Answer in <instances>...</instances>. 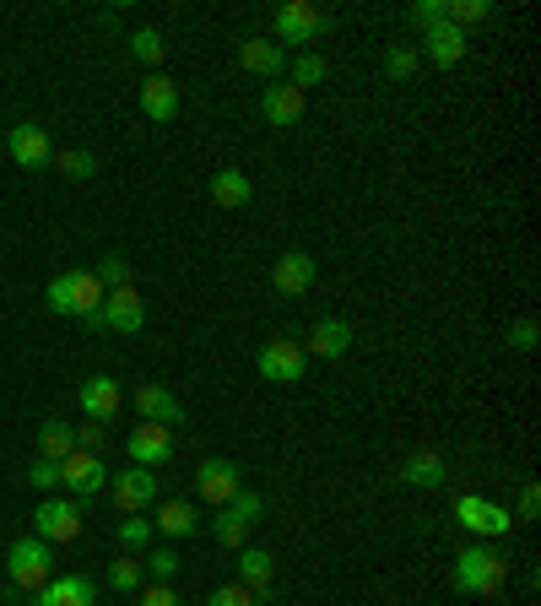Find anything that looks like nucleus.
Returning a JSON list of instances; mask_svg holds the SVG:
<instances>
[{
	"mask_svg": "<svg viewBox=\"0 0 541 606\" xmlns=\"http://www.w3.org/2000/svg\"><path fill=\"white\" fill-rule=\"evenodd\" d=\"M33 606H98V585L87 574H55L44 591H33Z\"/></svg>",
	"mask_w": 541,
	"mask_h": 606,
	"instance_id": "obj_19",
	"label": "nucleus"
},
{
	"mask_svg": "<svg viewBox=\"0 0 541 606\" xmlns=\"http://www.w3.org/2000/svg\"><path fill=\"white\" fill-rule=\"evenodd\" d=\"M537 515H541V487L526 482V487H520V504H515V520H537Z\"/></svg>",
	"mask_w": 541,
	"mask_h": 606,
	"instance_id": "obj_43",
	"label": "nucleus"
},
{
	"mask_svg": "<svg viewBox=\"0 0 541 606\" xmlns=\"http://www.w3.org/2000/svg\"><path fill=\"white\" fill-rule=\"evenodd\" d=\"M131 55L141 60V66L157 70L163 60H168V38H163L157 27H135V33H131Z\"/></svg>",
	"mask_w": 541,
	"mask_h": 606,
	"instance_id": "obj_30",
	"label": "nucleus"
},
{
	"mask_svg": "<svg viewBox=\"0 0 541 606\" xmlns=\"http://www.w3.org/2000/svg\"><path fill=\"white\" fill-rule=\"evenodd\" d=\"M417 66H422L417 44H390V49H385V76H390V81H411Z\"/></svg>",
	"mask_w": 541,
	"mask_h": 606,
	"instance_id": "obj_32",
	"label": "nucleus"
},
{
	"mask_svg": "<svg viewBox=\"0 0 541 606\" xmlns=\"http://www.w3.org/2000/svg\"><path fill=\"white\" fill-rule=\"evenodd\" d=\"M239 476H244V472H239L228 455H211V461H201V466H196V493H201V504L222 509V504H228V498L244 487Z\"/></svg>",
	"mask_w": 541,
	"mask_h": 606,
	"instance_id": "obj_10",
	"label": "nucleus"
},
{
	"mask_svg": "<svg viewBox=\"0 0 541 606\" xmlns=\"http://www.w3.org/2000/svg\"><path fill=\"white\" fill-rule=\"evenodd\" d=\"M406 22L422 27V33L439 27V22H444V0H417V5H406Z\"/></svg>",
	"mask_w": 541,
	"mask_h": 606,
	"instance_id": "obj_39",
	"label": "nucleus"
},
{
	"mask_svg": "<svg viewBox=\"0 0 541 606\" xmlns=\"http://www.w3.org/2000/svg\"><path fill=\"white\" fill-rule=\"evenodd\" d=\"M487 16H493V0H444V22H455L461 33L472 22H487Z\"/></svg>",
	"mask_w": 541,
	"mask_h": 606,
	"instance_id": "obj_33",
	"label": "nucleus"
},
{
	"mask_svg": "<svg viewBox=\"0 0 541 606\" xmlns=\"http://www.w3.org/2000/svg\"><path fill=\"white\" fill-rule=\"evenodd\" d=\"M141 574H146L152 585H168V580L179 574V552H174V547H146V558H141Z\"/></svg>",
	"mask_w": 541,
	"mask_h": 606,
	"instance_id": "obj_31",
	"label": "nucleus"
},
{
	"mask_svg": "<svg viewBox=\"0 0 541 606\" xmlns=\"http://www.w3.org/2000/svg\"><path fill=\"white\" fill-rule=\"evenodd\" d=\"M103 444H109V428H103V422H81V428H76V450L103 455Z\"/></svg>",
	"mask_w": 541,
	"mask_h": 606,
	"instance_id": "obj_40",
	"label": "nucleus"
},
{
	"mask_svg": "<svg viewBox=\"0 0 541 606\" xmlns=\"http://www.w3.org/2000/svg\"><path fill=\"white\" fill-rule=\"evenodd\" d=\"M27 482H33L38 493H55V487H60V461H33V466H27Z\"/></svg>",
	"mask_w": 541,
	"mask_h": 606,
	"instance_id": "obj_41",
	"label": "nucleus"
},
{
	"mask_svg": "<svg viewBox=\"0 0 541 606\" xmlns=\"http://www.w3.org/2000/svg\"><path fill=\"white\" fill-rule=\"evenodd\" d=\"M5 152H11V163L16 168H44V163H55V146H49V131L44 125H33V120H22V125H11L5 135Z\"/></svg>",
	"mask_w": 541,
	"mask_h": 606,
	"instance_id": "obj_12",
	"label": "nucleus"
},
{
	"mask_svg": "<svg viewBox=\"0 0 541 606\" xmlns=\"http://www.w3.org/2000/svg\"><path fill=\"white\" fill-rule=\"evenodd\" d=\"M455 520H461L472 537H482V541H498V537H509V531H515V515H509L504 504L482 498V493H461V498H455Z\"/></svg>",
	"mask_w": 541,
	"mask_h": 606,
	"instance_id": "obj_6",
	"label": "nucleus"
},
{
	"mask_svg": "<svg viewBox=\"0 0 541 606\" xmlns=\"http://www.w3.org/2000/svg\"><path fill=\"white\" fill-rule=\"evenodd\" d=\"M206 606H261V602H255L244 585H217V591L206 596Z\"/></svg>",
	"mask_w": 541,
	"mask_h": 606,
	"instance_id": "obj_42",
	"label": "nucleus"
},
{
	"mask_svg": "<svg viewBox=\"0 0 541 606\" xmlns=\"http://www.w3.org/2000/svg\"><path fill=\"white\" fill-rule=\"evenodd\" d=\"M261 515H266V498H261V493H250V487H239V493L217 509L211 537L222 541V547H250V531L261 526Z\"/></svg>",
	"mask_w": 541,
	"mask_h": 606,
	"instance_id": "obj_4",
	"label": "nucleus"
},
{
	"mask_svg": "<svg viewBox=\"0 0 541 606\" xmlns=\"http://www.w3.org/2000/svg\"><path fill=\"white\" fill-rule=\"evenodd\" d=\"M44 304H49L55 315H66V320H87V315L103 309V287H98L92 271H60V276L44 287Z\"/></svg>",
	"mask_w": 541,
	"mask_h": 606,
	"instance_id": "obj_3",
	"label": "nucleus"
},
{
	"mask_svg": "<svg viewBox=\"0 0 541 606\" xmlns=\"http://www.w3.org/2000/svg\"><path fill=\"white\" fill-rule=\"evenodd\" d=\"M109 466H103V455H87V450H70L66 461H60V487H66V498H92V493H103L109 487Z\"/></svg>",
	"mask_w": 541,
	"mask_h": 606,
	"instance_id": "obj_8",
	"label": "nucleus"
},
{
	"mask_svg": "<svg viewBox=\"0 0 541 606\" xmlns=\"http://www.w3.org/2000/svg\"><path fill=\"white\" fill-rule=\"evenodd\" d=\"M114 531H120V547H125V552H146V547H152V520H146V515H125Z\"/></svg>",
	"mask_w": 541,
	"mask_h": 606,
	"instance_id": "obj_36",
	"label": "nucleus"
},
{
	"mask_svg": "<svg viewBox=\"0 0 541 606\" xmlns=\"http://www.w3.org/2000/svg\"><path fill=\"white\" fill-rule=\"evenodd\" d=\"M196 526H201V504L196 498H163L157 509H152V537H196Z\"/></svg>",
	"mask_w": 541,
	"mask_h": 606,
	"instance_id": "obj_16",
	"label": "nucleus"
},
{
	"mask_svg": "<svg viewBox=\"0 0 541 606\" xmlns=\"http://www.w3.org/2000/svg\"><path fill=\"white\" fill-rule=\"evenodd\" d=\"M55 163H60V174H70V179H92V174H98V157H92L87 146H70V152H55Z\"/></svg>",
	"mask_w": 541,
	"mask_h": 606,
	"instance_id": "obj_37",
	"label": "nucleus"
},
{
	"mask_svg": "<svg viewBox=\"0 0 541 606\" xmlns=\"http://www.w3.org/2000/svg\"><path fill=\"white\" fill-rule=\"evenodd\" d=\"M109 493H114V509L120 515H141V509L157 504V476L146 472V466H131V472L109 476Z\"/></svg>",
	"mask_w": 541,
	"mask_h": 606,
	"instance_id": "obj_14",
	"label": "nucleus"
},
{
	"mask_svg": "<svg viewBox=\"0 0 541 606\" xmlns=\"http://www.w3.org/2000/svg\"><path fill=\"white\" fill-rule=\"evenodd\" d=\"M331 22L309 5V0H287V5H276V16H270V38L287 49V44H314L320 33H325Z\"/></svg>",
	"mask_w": 541,
	"mask_h": 606,
	"instance_id": "obj_7",
	"label": "nucleus"
},
{
	"mask_svg": "<svg viewBox=\"0 0 541 606\" xmlns=\"http://www.w3.org/2000/svg\"><path fill=\"white\" fill-rule=\"evenodd\" d=\"M76 401L87 411V422H114L120 417V379H109V374H92V379H81V390H76Z\"/></svg>",
	"mask_w": 541,
	"mask_h": 606,
	"instance_id": "obj_18",
	"label": "nucleus"
},
{
	"mask_svg": "<svg viewBox=\"0 0 541 606\" xmlns=\"http://www.w3.org/2000/svg\"><path fill=\"white\" fill-rule=\"evenodd\" d=\"M70 450H76V428L60 422V417H49V422L38 428V461H66Z\"/></svg>",
	"mask_w": 541,
	"mask_h": 606,
	"instance_id": "obj_29",
	"label": "nucleus"
},
{
	"mask_svg": "<svg viewBox=\"0 0 541 606\" xmlns=\"http://www.w3.org/2000/svg\"><path fill=\"white\" fill-rule=\"evenodd\" d=\"M239 66L250 76H266V81H281L287 76V49L276 38H244L239 44Z\"/></svg>",
	"mask_w": 541,
	"mask_h": 606,
	"instance_id": "obj_21",
	"label": "nucleus"
},
{
	"mask_svg": "<svg viewBox=\"0 0 541 606\" xmlns=\"http://www.w3.org/2000/svg\"><path fill=\"white\" fill-rule=\"evenodd\" d=\"M504 341H509L515 352H537V346H541V326H537V320H509Z\"/></svg>",
	"mask_w": 541,
	"mask_h": 606,
	"instance_id": "obj_38",
	"label": "nucleus"
},
{
	"mask_svg": "<svg viewBox=\"0 0 541 606\" xmlns=\"http://www.w3.org/2000/svg\"><path fill=\"white\" fill-rule=\"evenodd\" d=\"M135 411H141V422H163V428L185 422L179 396H174V390H163V385H135Z\"/></svg>",
	"mask_w": 541,
	"mask_h": 606,
	"instance_id": "obj_26",
	"label": "nucleus"
},
{
	"mask_svg": "<svg viewBox=\"0 0 541 606\" xmlns=\"http://www.w3.org/2000/svg\"><path fill=\"white\" fill-rule=\"evenodd\" d=\"M103 331H120V337H135L146 326V304L135 287H120V293H103Z\"/></svg>",
	"mask_w": 541,
	"mask_h": 606,
	"instance_id": "obj_17",
	"label": "nucleus"
},
{
	"mask_svg": "<svg viewBox=\"0 0 541 606\" xmlns=\"http://www.w3.org/2000/svg\"><path fill=\"white\" fill-rule=\"evenodd\" d=\"M314 276H320V266H314L309 250H287V255L270 266V287H276V298H303V293L314 287Z\"/></svg>",
	"mask_w": 541,
	"mask_h": 606,
	"instance_id": "obj_13",
	"label": "nucleus"
},
{
	"mask_svg": "<svg viewBox=\"0 0 541 606\" xmlns=\"http://www.w3.org/2000/svg\"><path fill=\"white\" fill-rule=\"evenodd\" d=\"M125 450H131V466L157 472V466H168V461H174V433H168L163 422H141L131 439H125Z\"/></svg>",
	"mask_w": 541,
	"mask_h": 606,
	"instance_id": "obj_15",
	"label": "nucleus"
},
{
	"mask_svg": "<svg viewBox=\"0 0 541 606\" xmlns=\"http://www.w3.org/2000/svg\"><path fill=\"white\" fill-rule=\"evenodd\" d=\"M331 76V60L325 55H314V49H298L292 60H287V81L298 87V92H309V87H320Z\"/></svg>",
	"mask_w": 541,
	"mask_h": 606,
	"instance_id": "obj_28",
	"label": "nucleus"
},
{
	"mask_svg": "<svg viewBox=\"0 0 541 606\" xmlns=\"http://www.w3.org/2000/svg\"><path fill=\"white\" fill-rule=\"evenodd\" d=\"M401 482L406 487H428V493H439L444 482H450V461L439 455V450H411L401 461Z\"/></svg>",
	"mask_w": 541,
	"mask_h": 606,
	"instance_id": "obj_24",
	"label": "nucleus"
},
{
	"mask_svg": "<svg viewBox=\"0 0 541 606\" xmlns=\"http://www.w3.org/2000/svg\"><path fill=\"white\" fill-rule=\"evenodd\" d=\"M109 585H114V591H141V585H146V574H141V558H135V552H125V558H114V563H109Z\"/></svg>",
	"mask_w": 541,
	"mask_h": 606,
	"instance_id": "obj_35",
	"label": "nucleus"
},
{
	"mask_svg": "<svg viewBox=\"0 0 541 606\" xmlns=\"http://www.w3.org/2000/svg\"><path fill=\"white\" fill-rule=\"evenodd\" d=\"M417 55H428L433 66H461V60H466V33H461L455 22H439V27L422 33Z\"/></svg>",
	"mask_w": 541,
	"mask_h": 606,
	"instance_id": "obj_22",
	"label": "nucleus"
},
{
	"mask_svg": "<svg viewBox=\"0 0 541 606\" xmlns=\"http://www.w3.org/2000/svg\"><path fill=\"white\" fill-rule=\"evenodd\" d=\"M303 368H309V352H303V341H292V337H270L255 352V374L270 379V385H298Z\"/></svg>",
	"mask_w": 541,
	"mask_h": 606,
	"instance_id": "obj_5",
	"label": "nucleus"
},
{
	"mask_svg": "<svg viewBox=\"0 0 541 606\" xmlns=\"http://www.w3.org/2000/svg\"><path fill=\"white\" fill-rule=\"evenodd\" d=\"M211 201L222 206V211H239V206L255 201V185H250V174L244 168H217L211 174Z\"/></svg>",
	"mask_w": 541,
	"mask_h": 606,
	"instance_id": "obj_27",
	"label": "nucleus"
},
{
	"mask_svg": "<svg viewBox=\"0 0 541 606\" xmlns=\"http://www.w3.org/2000/svg\"><path fill=\"white\" fill-rule=\"evenodd\" d=\"M346 346H352V326L341 315H320L303 337V352H314V357H341Z\"/></svg>",
	"mask_w": 541,
	"mask_h": 606,
	"instance_id": "obj_25",
	"label": "nucleus"
},
{
	"mask_svg": "<svg viewBox=\"0 0 541 606\" xmlns=\"http://www.w3.org/2000/svg\"><path fill=\"white\" fill-rule=\"evenodd\" d=\"M261 114H266V125H276V131H292L309 114V92H298L292 81H276V87L261 92Z\"/></svg>",
	"mask_w": 541,
	"mask_h": 606,
	"instance_id": "obj_11",
	"label": "nucleus"
},
{
	"mask_svg": "<svg viewBox=\"0 0 541 606\" xmlns=\"http://www.w3.org/2000/svg\"><path fill=\"white\" fill-rule=\"evenodd\" d=\"M5 580H11V591L16 596H33V591H44L49 580H55V552H49V541L44 537H16L5 547Z\"/></svg>",
	"mask_w": 541,
	"mask_h": 606,
	"instance_id": "obj_2",
	"label": "nucleus"
},
{
	"mask_svg": "<svg viewBox=\"0 0 541 606\" xmlns=\"http://www.w3.org/2000/svg\"><path fill=\"white\" fill-rule=\"evenodd\" d=\"M33 537H44L49 547H55V541H76L81 537V504L49 493V498L33 509Z\"/></svg>",
	"mask_w": 541,
	"mask_h": 606,
	"instance_id": "obj_9",
	"label": "nucleus"
},
{
	"mask_svg": "<svg viewBox=\"0 0 541 606\" xmlns=\"http://www.w3.org/2000/svg\"><path fill=\"white\" fill-rule=\"evenodd\" d=\"M92 276H98L103 293H120V287H131V261H125V255H103Z\"/></svg>",
	"mask_w": 541,
	"mask_h": 606,
	"instance_id": "obj_34",
	"label": "nucleus"
},
{
	"mask_svg": "<svg viewBox=\"0 0 541 606\" xmlns=\"http://www.w3.org/2000/svg\"><path fill=\"white\" fill-rule=\"evenodd\" d=\"M141 114H146L152 125H168V120L179 114V87H174L163 70H152V76L141 81Z\"/></svg>",
	"mask_w": 541,
	"mask_h": 606,
	"instance_id": "obj_23",
	"label": "nucleus"
},
{
	"mask_svg": "<svg viewBox=\"0 0 541 606\" xmlns=\"http://www.w3.org/2000/svg\"><path fill=\"white\" fill-rule=\"evenodd\" d=\"M233 569H239L233 585H244L255 602L270 596V585H276V558H270L266 547H239V563H233Z\"/></svg>",
	"mask_w": 541,
	"mask_h": 606,
	"instance_id": "obj_20",
	"label": "nucleus"
},
{
	"mask_svg": "<svg viewBox=\"0 0 541 606\" xmlns=\"http://www.w3.org/2000/svg\"><path fill=\"white\" fill-rule=\"evenodd\" d=\"M504 580H509V558H504L493 541L461 547V558H455V569H450V585H455L461 596H498Z\"/></svg>",
	"mask_w": 541,
	"mask_h": 606,
	"instance_id": "obj_1",
	"label": "nucleus"
},
{
	"mask_svg": "<svg viewBox=\"0 0 541 606\" xmlns=\"http://www.w3.org/2000/svg\"><path fill=\"white\" fill-rule=\"evenodd\" d=\"M141 606H185L174 596V585H141Z\"/></svg>",
	"mask_w": 541,
	"mask_h": 606,
	"instance_id": "obj_44",
	"label": "nucleus"
}]
</instances>
